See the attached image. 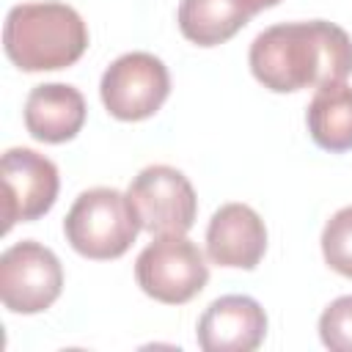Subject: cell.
Segmentation results:
<instances>
[{"instance_id":"cell-1","label":"cell","mask_w":352,"mask_h":352,"mask_svg":"<svg viewBox=\"0 0 352 352\" xmlns=\"http://www.w3.org/2000/svg\"><path fill=\"white\" fill-rule=\"evenodd\" d=\"M248 60L264 88L294 94L346 80L352 74V38L344 28L324 19L283 22L253 38Z\"/></svg>"},{"instance_id":"cell-2","label":"cell","mask_w":352,"mask_h":352,"mask_svg":"<svg viewBox=\"0 0 352 352\" xmlns=\"http://www.w3.org/2000/svg\"><path fill=\"white\" fill-rule=\"evenodd\" d=\"M3 47L22 72H55L82 58L88 28L66 3H22L6 16Z\"/></svg>"},{"instance_id":"cell-3","label":"cell","mask_w":352,"mask_h":352,"mask_svg":"<svg viewBox=\"0 0 352 352\" xmlns=\"http://www.w3.org/2000/svg\"><path fill=\"white\" fill-rule=\"evenodd\" d=\"M138 231L143 228L129 195L113 187H94L80 192L63 220L66 242L80 256L96 261L124 256L132 248Z\"/></svg>"},{"instance_id":"cell-4","label":"cell","mask_w":352,"mask_h":352,"mask_svg":"<svg viewBox=\"0 0 352 352\" xmlns=\"http://www.w3.org/2000/svg\"><path fill=\"white\" fill-rule=\"evenodd\" d=\"M138 286L157 302L182 305L190 302L209 280V267L195 242L184 234L157 236L146 245L135 261Z\"/></svg>"},{"instance_id":"cell-5","label":"cell","mask_w":352,"mask_h":352,"mask_svg":"<svg viewBox=\"0 0 352 352\" xmlns=\"http://www.w3.org/2000/svg\"><path fill=\"white\" fill-rule=\"evenodd\" d=\"M140 228L151 236H179L195 223L198 198L190 179L170 165L143 168L126 190Z\"/></svg>"},{"instance_id":"cell-6","label":"cell","mask_w":352,"mask_h":352,"mask_svg":"<svg viewBox=\"0 0 352 352\" xmlns=\"http://www.w3.org/2000/svg\"><path fill=\"white\" fill-rule=\"evenodd\" d=\"M63 289V267L58 256L33 242H16L0 256V300L14 314L47 311Z\"/></svg>"},{"instance_id":"cell-7","label":"cell","mask_w":352,"mask_h":352,"mask_svg":"<svg viewBox=\"0 0 352 352\" xmlns=\"http://www.w3.org/2000/svg\"><path fill=\"white\" fill-rule=\"evenodd\" d=\"M107 113L118 121H143L154 116L170 94V74L151 52H126L102 74L99 85Z\"/></svg>"},{"instance_id":"cell-8","label":"cell","mask_w":352,"mask_h":352,"mask_svg":"<svg viewBox=\"0 0 352 352\" xmlns=\"http://www.w3.org/2000/svg\"><path fill=\"white\" fill-rule=\"evenodd\" d=\"M3 173V198H6V228L14 223H30L47 214L58 198V168L52 160L33 148H8L0 162Z\"/></svg>"},{"instance_id":"cell-9","label":"cell","mask_w":352,"mask_h":352,"mask_svg":"<svg viewBox=\"0 0 352 352\" xmlns=\"http://www.w3.org/2000/svg\"><path fill=\"white\" fill-rule=\"evenodd\" d=\"M195 336L206 352H253L267 336V314L253 297L226 294L204 311Z\"/></svg>"},{"instance_id":"cell-10","label":"cell","mask_w":352,"mask_h":352,"mask_svg":"<svg viewBox=\"0 0 352 352\" xmlns=\"http://www.w3.org/2000/svg\"><path fill=\"white\" fill-rule=\"evenodd\" d=\"M267 250V228L248 204L220 206L206 228V256L220 267L253 270Z\"/></svg>"},{"instance_id":"cell-11","label":"cell","mask_w":352,"mask_h":352,"mask_svg":"<svg viewBox=\"0 0 352 352\" xmlns=\"http://www.w3.org/2000/svg\"><path fill=\"white\" fill-rule=\"evenodd\" d=\"M85 124V99L66 82H44L28 94L25 126L41 143H66Z\"/></svg>"},{"instance_id":"cell-12","label":"cell","mask_w":352,"mask_h":352,"mask_svg":"<svg viewBox=\"0 0 352 352\" xmlns=\"http://www.w3.org/2000/svg\"><path fill=\"white\" fill-rule=\"evenodd\" d=\"M305 121L319 148L333 154L349 151L352 148V85H346L344 80L319 85L308 104Z\"/></svg>"},{"instance_id":"cell-13","label":"cell","mask_w":352,"mask_h":352,"mask_svg":"<svg viewBox=\"0 0 352 352\" xmlns=\"http://www.w3.org/2000/svg\"><path fill=\"white\" fill-rule=\"evenodd\" d=\"M250 11L239 0H182L179 30L198 47H217L236 36L248 22Z\"/></svg>"},{"instance_id":"cell-14","label":"cell","mask_w":352,"mask_h":352,"mask_svg":"<svg viewBox=\"0 0 352 352\" xmlns=\"http://www.w3.org/2000/svg\"><path fill=\"white\" fill-rule=\"evenodd\" d=\"M322 256L344 278H352V206L338 209L322 231Z\"/></svg>"},{"instance_id":"cell-15","label":"cell","mask_w":352,"mask_h":352,"mask_svg":"<svg viewBox=\"0 0 352 352\" xmlns=\"http://www.w3.org/2000/svg\"><path fill=\"white\" fill-rule=\"evenodd\" d=\"M319 338L333 352H352V294L333 300L322 311Z\"/></svg>"},{"instance_id":"cell-16","label":"cell","mask_w":352,"mask_h":352,"mask_svg":"<svg viewBox=\"0 0 352 352\" xmlns=\"http://www.w3.org/2000/svg\"><path fill=\"white\" fill-rule=\"evenodd\" d=\"M250 14H258V11H264V8H272V6H278L280 0H239Z\"/></svg>"}]
</instances>
